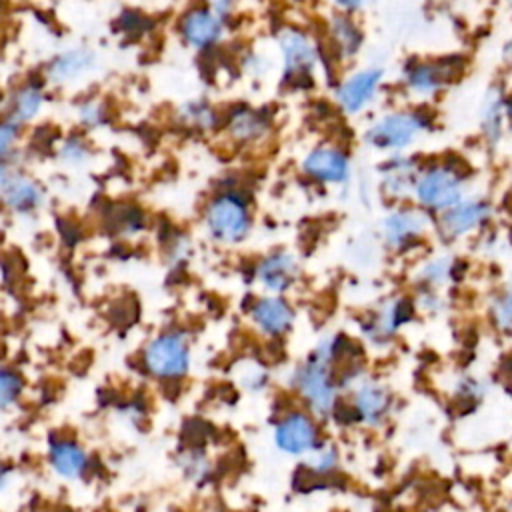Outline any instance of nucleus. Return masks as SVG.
Returning <instances> with one entry per match:
<instances>
[{
  "label": "nucleus",
  "mask_w": 512,
  "mask_h": 512,
  "mask_svg": "<svg viewBox=\"0 0 512 512\" xmlns=\"http://www.w3.org/2000/svg\"><path fill=\"white\" fill-rule=\"evenodd\" d=\"M254 220L252 198L240 186L214 190L200 214L206 238L220 248L242 246L254 232Z\"/></svg>",
  "instance_id": "f257e3e1"
},
{
  "label": "nucleus",
  "mask_w": 512,
  "mask_h": 512,
  "mask_svg": "<svg viewBox=\"0 0 512 512\" xmlns=\"http://www.w3.org/2000/svg\"><path fill=\"white\" fill-rule=\"evenodd\" d=\"M276 50L280 58V84L292 92H304L316 86L326 64L332 62L324 44L306 28L286 24L276 32Z\"/></svg>",
  "instance_id": "f03ea898"
},
{
  "label": "nucleus",
  "mask_w": 512,
  "mask_h": 512,
  "mask_svg": "<svg viewBox=\"0 0 512 512\" xmlns=\"http://www.w3.org/2000/svg\"><path fill=\"white\" fill-rule=\"evenodd\" d=\"M434 126V116L420 104L396 106L380 112L362 132V142L382 154L410 152L420 140H424Z\"/></svg>",
  "instance_id": "7ed1b4c3"
},
{
  "label": "nucleus",
  "mask_w": 512,
  "mask_h": 512,
  "mask_svg": "<svg viewBox=\"0 0 512 512\" xmlns=\"http://www.w3.org/2000/svg\"><path fill=\"white\" fill-rule=\"evenodd\" d=\"M470 194V172L458 158H434L420 164L412 202L438 216Z\"/></svg>",
  "instance_id": "20e7f679"
},
{
  "label": "nucleus",
  "mask_w": 512,
  "mask_h": 512,
  "mask_svg": "<svg viewBox=\"0 0 512 512\" xmlns=\"http://www.w3.org/2000/svg\"><path fill=\"white\" fill-rule=\"evenodd\" d=\"M430 234H434V216L414 202L390 204L378 220L380 246L394 256L420 248Z\"/></svg>",
  "instance_id": "39448f33"
},
{
  "label": "nucleus",
  "mask_w": 512,
  "mask_h": 512,
  "mask_svg": "<svg viewBox=\"0 0 512 512\" xmlns=\"http://www.w3.org/2000/svg\"><path fill=\"white\" fill-rule=\"evenodd\" d=\"M464 74V60L456 54L442 58H412L400 72V86L412 104H428Z\"/></svg>",
  "instance_id": "423d86ee"
},
{
  "label": "nucleus",
  "mask_w": 512,
  "mask_h": 512,
  "mask_svg": "<svg viewBox=\"0 0 512 512\" xmlns=\"http://www.w3.org/2000/svg\"><path fill=\"white\" fill-rule=\"evenodd\" d=\"M142 366L158 380L184 378L192 366L190 336L178 328L158 332L144 344Z\"/></svg>",
  "instance_id": "0eeeda50"
},
{
  "label": "nucleus",
  "mask_w": 512,
  "mask_h": 512,
  "mask_svg": "<svg viewBox=\"0 0 512 512\" xmlns=\"http://www.w3.org/2000/svg\"><path fill=\"white\" fill-rule=\"evenodd\" d=\"M336 368L328 362L320 360L316 354L310 352L290 376V386L298 392V396L306 402L310 412L324 418L330 416L338 402V384L334 378Z\"/></svg>",
  "instance_id": "6e6552de"
},
{
  "label": "nucleus",
  "mask_w": 512,
  "mask_h": 512,
  "mask_svg": "<svg viewBox=\"0 0 512 512\" xmlns=\"http://www.w3.org/2000/svg\"><path fill=\"white\" fill-rule=\"evenodd\" d=\"M386 84V70L380 64L354 68L332 84V100L340 114L348 118L368 112Z\"/></svg>",
  "instance_id": "1a4fd4ad"
},
{
  "label": "nucleus",
  "mask_w": 512,
  "mask_h": 512,
  "mask_svg": "<svg viewBox=\"0 0 512 512\" xmlns=\"http://www.w3.org/2000/svg\"><path fill=\"white\" fill-rule=\"evenodd\" d=\"M220 130L232 146L240 150H258L272 140L276 118L268 106L238 102L222 114Z\"/></svg>",
  "instance_id": "9d476101"
},
{
  "label": "nucleus",
  "mask_w": 512,
  "mask_h": 512,
  "mask_svg": "<svg viewBox=\"0 0 512 512\" xmlns=\"http://www.w3.org/2000/svg\"><path fill=\"white\" fill-rule=\"evenodd\" d=\"M300 174L318 186L348 188L354 180V162L350 152L336 142L312 144L298 162Z\"/></svg>",
  "instance_id": "9b49d317"
},
{
  "label": "nucleus",
  "mask_w": 512,
  "mask_h": 512,
  "mask_svg": "<svg viewBox=\"0 0 512 512\" xmlns=\"http://www.w3.org/2000/svg\"><path fill=\"white\" fill-rule=\"evenodd\" d=\"M494 218V204L486 196L468 194L456 206L434 218V234L446 242H462L474 234H480Z\"/></svg>",
  "instance_id": "f8f14e48"
},
{
  "label": "nucleus",
  "mask_w": 512,
  "mask_h": 512,
  "mask_svg": "<svg viewBox=\"0 0 512 512\" xmlns=\"http://www.w3.org/2000/svg\"><path fill=\"white\" fill-rule=\"evenodd\" d=\"M176 34L188 50L198 54L210 52L226 40L228 18L204 2L190 4L176 18Z\"/></svg>",
  "instance_id": "ddd939ff"
},
{
  "label": "nucleus",
  "mask_w": 512,
  "mask_h": 512,
  "mask_svg": "<svg viewBox=\"0 0 512 512\" xmlns=\"http://www.w3.org/2000/svg\"><path fill=\"white\" fill-rule=\"evenodd\" d=\"M252 280L264 294L286 296L302 280V262L288 248H272L254 260Z\"/></svg>",
  "instance_id": "4468645a"
},
{
  "label": "nucleus",
  "mask_w": 512,
  "mask_h": 512,
  "mask_svg": "<svg viewBox=\"0 0 512 512\" xmlns=\"http://www.w3.org/2000/svg\"><path fill=\"white\" fill-rule=\"evenodd\" d=\"M416 316V306L410 296L394 294L382 300L374 310L362 316L358 322L362 336L374 344L384 346L388 344L406 324H410Z\"/></svg>",
  "instance_id": "2eb2a0df"
},
{
  "label": "nucleus",
  "mask_w": 512,
  "mask_h": 512,
  "mask_svg": "<svg viewBox=\"0 0 512 512\" xmlns=\"http://www.w3.org/2000/svg\"><path fill=\"white\" fill-rule=\"evenodd\" d=\"M420 164L422 162L410 152L382 156L380 164L376 166L374 190L378 192L380 198L388 202V206L412 202V192Z\"/></svg>",
  "instance_id": "dca6fc26"
},
{
  "label": "nucleus",
  "mask_w": 512,
  "mask_h": 512,
  "mask_svg": "<svg viewBox=\"0 0 512 512\" xmlns=\"http://www.w3.org/2000/svg\"><path fill=\"white\" fill-rule=\"evenodd\" d=\"M100 68V54L86 46L74 44L58 50L44 64V80L54 88H68L84 82Z\"/></svg>",
  "instance_id": "f3484780"
},
{
  "label": "nucleus",
  "mask_w": 512,
  "mask_h": 512,
  "mask_svg": "<svg viewBox=\"0 0 512 512\" xmlns=\"http://www.w3.org/2000/svg\"><path fill=\"white\" fill-rule=\"evenodd\" d=\"M272 440L274 446L288 456H304L320 448V432L314 418L298 410L284 414L276 422Z\"/></svg>",
  "instance_id": "a211bd4d"
},
{
  "label": "nucleus",
  "mask_w": 512,
  "mask_h": 512,
  "mask_svg": "<svg viewBox=\"0 0 512 512\" xmlns=\"http://www.w3.org/2000/svg\"><path fill=\"white\" fill-rule=\"evenodd\" d=\"M250 324L266 338L286 336L296 322V308L286 296L260 294L248 306Z\"/></svg>",
  "instance_id": "6ab92c4d"
},
{
  "label": "nucleus",
  "mask_w": 512,
  "mask_h": 512,
  "mask_svg": "<svg viewBox=\"0 0 512 512\" xmlns=\"http://www.w3.org/2000/svg\"><path fill=\"white\" fill-rule=\"evenodd\" d=\"M44 184L28 172L14 170L0 190V208L12 216H34L46 206Z\"/></svg>",
  "instance_id": "aec40b11"
},
{
  "label": "nucleus",
  "mask_w": 512,
  "mask_h": 512,
  "mask_svg": "<svg viewBox=\"0 0 512 512\" xmlns=\"http://www.w3.org/2000/svg\"><path fill=\"white\" fill-rule=\"evenodd\" d=\"M364 30L356 16L334 12L326 20V42L324 50L332 62L348 64L358 58L364 48Z\"/></svg>",
  "instance_id": "412c9836"
},
{
  "label": "nucleus",
  "mask_w": 512,
  "mask_h": 512,
  "mask_svg": "<svg viewBox=\"0 0 512 512\" xmlns=\"http://www.w3.org/2000/svg\"><path fill=\"white\" fill-rule=\"evenodd\" d=\"M478 130L486 144V148L496 150L504 136L508 134L506 128V92L492 84L484 90L478 106Z\"/></svg>",
  "instance_id": "4be33fe9"
},
{
  "label": "nucleus",
  "mask_w": 512,
  "mask_h": 512,
  "mask_svg": "<svg viewBox=\"0 0 512 512\" xmlns=\"http://www.w3.org/2000/svg\"><path fill=\"white\" fill-rule=\"evenodd\" d=\"M46 108V90L38 82H22L4 98L2 116L14 120L22 128L36 122Z\"/></svg>",
  "instance_id": "5701e85b"
},
{
  "label": "nucleus",
  "mask_w": 512,
  "mask_h": 512,
  "mask_svg": "<svg viewBox=\"0 0 512 512\" xmlns=\"http://www.w3.org/2000/svg\"><path fill=\"white\" fill-rule=\"evenodd\" d=\"M48 464L58 478L80 480L90 466V456L78 440L56 436L48 444Z\"/></svg>",
  "instance_id": "b1692460"
},
{
  "label": "nucleus",
  "mask_w": 512,
  "mask_h": 512,
  "mask_svg": "<svg viewBox=\"0 0 512 512\" xmlns=\"http://www.w3.org/2000/svg\"><path fill=\"white\" fill-rule=\"evenodd\" d=\"M392 396L388 388L370 378H362L354 386L352 394V408L358 420H362L368 426H378L390 412Z\"/></svg>",
  "instance_id": "393cba45"
},
{
  "label": "nucleus",
  "mask_w": 512,
  "mask_h": 512,
  "mask_svg": "<svg viewBox=\"0 0 512 512\" xmlns=\"http://www.w3.org/2000/svg\"><path fill=\"white\" fill-rule=\"evenodd\" d=\"M462 260L448 254L436 252L426 256L414 270V284L416 290H436L442 292L446 286L454 284L460 278Z\"/></svg>",
  "instance_id": "a878e982"
},
{
  "label": "nucleus",
  "mask_w": 512,
  "mask_h": 512,
  "mask_svg": "<svg viewBox=\"0 0 512 512\" xmlns=\"http://www.w3.org/2000/svg\"><path fill=\"white\" fill-rule=\"evenodd\" d=\"M176 124L192 134H212L222 126V112L208 98H190L178 104Z\"/></svg>",
  "instance_id": "bb28decb"
},
{
  "label": "nucleus",
  "mask_w": 512,
  "mask_h": 512,
  "mask_svg": "<svg viewBox=\"0 0 512 512\" xmlns=\"http://www.w3.org/2000/svg\"><path fill=\"white\" fill-rule=\"evenodd\" d=\"M54 154L62 166L74 168V170L86 168L94 160V148H92L90 140L80 132H72V134H66L64 138H60Z\"/></svg>",
  "instance_id": "cd10ccee"
},
{
  "label": "nucleus",
  "mask_w": 512,
  "mask_h": 512,
  "mask_svg": "<svg viewBox=\"0 0 512 512\" xmlns=\"http://www.w3.org/2000/svg\"><path fill=\"white\" fill-rule=\"evenodd\" d=\"M74 118L82 130H98L108 122L110 110L100 96H86L74 106Z\"/></svg>",
  "instance_id": "c85d7f7f"
},
{
  "label": "nucleus",
  "mask_w": 512,
  "mask_h": 512,
  "mask_svg": "<svg viewBox=\"0 0 512 512\" xmlns=\"http://www.w3.org/2000/svg\"><path fill=\"white\" fill-rule=\"evenodd\" d=\"M488 320L498 334L512 338V284L490 298Z\"/></svg>",
  "instance_id": "c756f323"
},
{
  "label": "nucleus",
  "mask_w": 512,
  "mask_h": 512,
  "mask_svg": "<svg viewBox=\"0 0 512 512\" xmlns=\"http://www.w3.org/2000/svg\"><path fill=\"white\" fill-rule=\"evenodd\" d=\"M24 378L12 368H0V412H8L24 396Z\"/></svg>",
  "instance_id": "7c9ffc66"
},
{
  "label": "nucleus",
  "mask_w": 512,
  "mask_h": 512,
  "mask_svg": "<svg viewBox=\"0 0 512 512\" xmlns=\"http://www.w3.org/2000/svg\"><path fill=\"white\" fill-rule=\"evenodd\" d=\"M22 134H24V128L20 124H16L6 116H0V160L12 162L14 154L20 148Z\"/></svg>",
  "instance_id": "2f4dec72"
},
{
  "label": "nucleus",
  "mask_w": 512,
  "mask_h": 512,
  "mask_svg": "<svg viewBox=\"0 0 512 512\" xmlns=\"http://www.w3.org/2000/svg\"><path fill=\"white\" fill-rule=\"evenodd\" d=\"M414 306L416 312H428V314H438L444 308V296L442 292L436 290H416L414 294Z\"/></svg>",
  "instance_id": "473e14b6"
},
{
  "label": "nucleus",
  "mask_w": 512,
  "mask_h": 512,
  "mask_svg": "<svg viewBox=\"0 0 512 512\" xmlns=\"http://www.w3.org/2000/svg\"><path fill=\"white\" fill-rule=\"evenodd\" d=\"M314 458L310 460V466L318 474H328L338 466V452L332 446H320L316 452H312Z\"/></svg>",
  "instance_id": "72a5a7b5"
},
{
  "label": "nucleus",
  "mask_w": 512,
  "mask_h": 512,
  "mask_svg": "<svg viewBox=\"0 0 512 512\" xmlns=\"http://www.w3.org/2000/svg\"><path fill=\"white\" fill-rule=\"evenodd\" d=\"M456 392L466 400H480L484 396V384L474 376H464L456 382Z\"/></svg>",
  "instance_id": "f704fd0d"
},
{
  "label": "nucleus",
  "mask_w": 512,
  "mask_h": 512,
  "mask_svg": "<svg viewBox=\"0 0 512 512\" xmlns=\"http://www.w3.org/2000/svg\"><path fill=\"white\" fill-rule=\"evenodd\" d=\"M374 2L376 0H330L334 12H342V14H350V16H356V14L364 12Z\"/></svg>",
  "instance_id": "c9c22d12"
},
{
  "label": "nucleus",
  "mask_w": 512,
  "mask_h": 512,
  "mask_svg": "<svg viewBox=\"0 0 512 512\" xmlns=\"http://www.w3.org/2000/svg\"><path fill=\"white\" fill-rule=\"evenodd\" d=\"M182 468H184V474L188 478H200V476H204L208 466H206V460L200 454H188L182 460Z\"/></svg>",
  "instance_id": "e433bc0d"
},
{
  "label": "nucleus",
  "mask_w": 512,
  "mask_h": 512,
  "mask_svg": "<svg viewBox=\"0 0 512 512\" xmlns=\"http://www.w3.org/2000/svg\"><path fill=\"white\" fill-rule=\"evenodd\" d=\"M242 384L248 388V390H252V392H258V390H262V388H266V384H268V376H266V372L264 370H250V374H246V376H242Z\"/></svg>",
  "instance_id": "4c0bfd02"
},
{
  "label": "nucleus",
  "mask_w": 512,
  "mask_h": 512,
  "mask_svg": "<svg viewBox=\"0 0 512 512\" xmlns=\"http://www.w3.org/2000/svg\"><path fill=\"white\" fill-rule=\"evenodd\" d=\"M202 2L208 4L212 10H216L218 14H222L224 18L230 20V16L234 14V10H236L240 0H202Z\"/></svg>",
  "instance_id": "58836bf2"
},
{
  "label": "nucleus",
  "mask_w": 512,
  "mask_h": 512,
  "mask_svg": "<svg viewBox=\"0 0 512 512\" xmlns=\"http://www.w3.org/2000/svg\"><path fill=\"white\" fill-rule=\"evenodd\" d=\"M500 60L504 64V68L512 74V38H508L502 48H500Z\"/></svg>",
  "instance_id": "ea45409f"
},
{
  "label": "nucleus",
  "mask_w": 512,
  "mask_h": 512,
  "mask_svg": "<svg viewBox=\"0 0 512 512\" xmlns=\"http://www.w3.org/2000/svg\"><path fill=\"white\" fill-rule=\"evenodd\" d=\"M10 480H12V468L0 460V494L8 488Z\"/></svg>",
  "instance_id": "a19ab883"
},
{
  "label": "nucleus",
  "mask_w": 512,
  "mask_h": 512,
  "mask_svg": "<svg viewBox=\"0 0 512 512\" xmlns=\"http://www.w3.org/2000/svg\"><path fill=\"white\" fill-rule=\"evenodd\" d=\"M16 168L12 166V162H6V160H0V190H2V186L6 184V180L10 178V174L14 172Z\"/></svg>",
  "instance_id": "79ce46f5"
},
{
  "label": "nucleus",
  "mask_w": 512,
  "mask_h": 512,
  "mask_svg": "<svg viewBox=\"0 0 512 512\" xmlns=\"http://www.w3.org/2000/svg\"><path fill=\"white\" fill-rule=\"evenodd\" d=\"M506 128L512 132V94H506Z\"/></svg>",
  "instance_id": "37998d69"
},
{
  "label": "nucleus",
  "mask_w": 512,
  "mask_h": 512,
  "mask_svg": "<svg viewBox=\"0 0 512 512\" xmlns=\"http://www.w3.org/2000/svg\"><path fill=\"white\" fill-rule=\"evenodd\" d=\"M502 2H504L506 10H508V12H512V0H502Z\"/></svg>",
  "instance_id": "c03bdc74"
},
{
  "label": "nucleus",
  "mask_w": 512,
  "mask_h": 512,
  "mask_svg": "<svg viewBox=\"0 0 512 512\" xmlns=\"http://www.w3.org/2000/svg\"><path fill=\"white\" fill-rule=\"evenodd\" d=\"M2 108H4V98H0V116H2Z\"/></svg>",
  "instance_id": "a18cd8bd"
},
{
  "label": "nucleus",
  "mask_w": 512,
  "mask_h": 512,
  "mask_svg": "<svg viewBox=\"0 0 512 512\" xmlns=\"http://www.w3.org/2000/svg\"><path fill=\"white\" fill-rule=\"evenodd\" d=\"M508 244H510V248H512V238H510V240H508Z\"/></svg>",
  "instance_id": "49530a36"
}]
</instances>
